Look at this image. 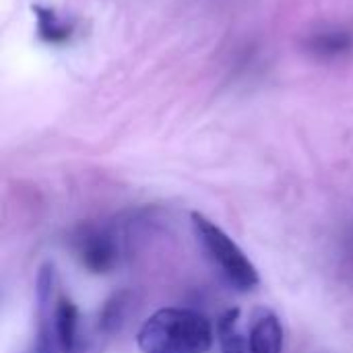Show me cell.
<instances>
[{
  "mask_svg": "<svg viewBox=\"0 0 353 353\" xmlns=\"http://www.w3.org/2000/svg\"><path fill=\"white\" fill-rule=\"evenodd\" d=\"M137 343L143 353H207L213 345V327L201 312L161 308L143 323Z\"/></svg>",
  "mask_w": 353,
  "mask_h": 353,
  "instance_id": "1",
  "label": "cell"
},
{
  "mask_svg": "<svg viewBox=\"0 0 353 353\" xmlns=\"http://www.w3.org/2000/svg\"><path fill=\"white\" fill-rule=\"evenodd\" d=\"M190 219H192L196 242L201 244L203 252L213 263V267H217V271L228 279V283L240 292L254 290L261 277L252 261L246 256V252L203 213L194 211Z\"/></svg>",
  "mask_w": 353,
  "mask_h": 353,
  "instance_id": "2",
  "label": "cell"
},
{
  "mask_svg": "<svg viewBox=\"0 0 353 353\" xmlns=\"http://www.w3.org/2000/svg\"><path fill=\"white\" fill-rule=\"evenodd\" d=\"M74 254L81 261V265L93 275L110 273L118 261V250L114 240L95 228L79 230V234L74 236Z\"/></svg>",
  "mask_w": 353,
  "mask_h": 353,
  "instance_id": "3",
  "label": "cell"
},
{
  "mask_svg": "<svg viewBox=\"0 0 353 353\" xmlns=\"http://www.w3.org/2000/svg\"><path fill=\"white\" fill-rule=\"evenodd\" d=\"M248 347L250 353H283V327L273 310H254L248 331Z\"/></svg>",
  "mask_w": 353,
  "mask_h": 353,
  "instance_id": "4",
  "label": "cell"
},
{
  "mask_svg": "<svg viewBox=\"0 0 353 353\" xmlns=\"http://www.w3.org/2000/svg\"><path fill=\"white\" fill-rule=\"evenodd\" d=\"M79 308L77 304L66 298L58 296L54 306V331L62 353H74L79 341Z\"/></svg>",
  "mask_w": 353,
  "mask_h": 353,
  "instance_id": "5",
  "label": "cell"
},
{
  "mask_svg": "<svg viewBox=\"0 0 353 353\" xmlns=\"http://www.w3.org/2000/svg\"><path fill=\"white\" fill-rule=\"evenodd\" d=\"M31 10L35 12V19H37V35L41 41L46 43H52V46H60V43H66L72 33H74V27L72 23H66L62 21L52 8H46V6H31Z\"/></svg>",
  "mask_w": 353,
  "mask_h": 353,
  "instance_id": "6",
  "label": "cell"
},
{
  "mask_svg": "<svg viewBox=\"0 0 353 353\" xmlns=\"http://www.w3.org/2000/svg\"><path fill=\"white\" fill-rule=\"evenodd\" d=\"M238 321H240V310L232 308L217 323V339L223 353H250L248 341L238 331Z\"/></svg>",
  "mask_w": 353,
  "mask_h": 353,
  "instance_id": "7",
  "label": "cell"
},
{
  "mask_svg": "<svg viewBox=\"0 0 353 353\" xmlns=\"http://www.w3.org/2000/svg\"><path fill=\"white\" fill-rule=\"evenodd\" d=\"M124 306H126V302H124L122 294H118L110 302H105V306L101 310V316H99V327H101L103 333H114V331L120 329L122 319H124Z\"/></svg>",
  "mask_w": 353,
  "mask_h": 353,
  "instance_id": "8",
  "label": "cell"
},
{
  "mask_svg": "<svg viewBox=\"0 0 353 353\" xmlns=\"http://www.w3.org/2000/svg\"><path fill=\"white\" fill-rule=\"evenodd\" d=\"M312 46H314L316 52L333 56V54L345 52L352 46V37L347 33H335V31L333 33H323L312 41Z\"/></svg>",
  "mask_w": 353,
  "mask_h": 353,
  "instance_id": "9",
  "label": "cell"
}]
</instances>
